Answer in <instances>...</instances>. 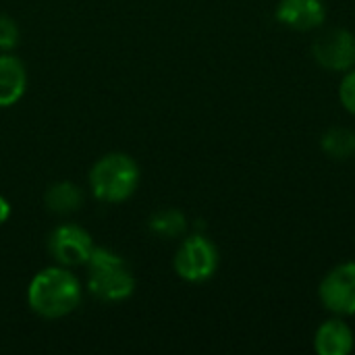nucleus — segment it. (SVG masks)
<instances>
[{
    "label": "nucleus",
    "mask_w": 355,
    "mask_h": 355,
    "mask_svg": "<svg viewBox=\"0 0 355 355\" xmlns=\"http://www.w3.org/2000/svg\"><path fill=\"white\" fill-rule=\"evenodd\" d=\"M27 300L40 316L62 318L79 306L81 285L67 268H46L31 281Z\"/></svg>",
    "instance_id": "nucleus-1"
},
{
    "label": "nucleus",
    "mask_w": 355,
    "mask_h": 355,
    "mask_svg": "<svg viewBox=\"0 0 355 355\" xmlns=\"http://www.w3.org/2000/svg\"><path fill=\"white\" fill-rule=\"evenodd\" d=\"M87 264V287L92 295L104 302H121L127 300L133 289L135 281L129 272L127 262L110 250L94 248Z\"/></svg>",
    "instance_id": "nucleus-2"
},
{
    "label": "nucleus",
    "mask_w": 355,
    "mask_h": 355,
    "mask_svg": "<svg viewBox=\"0 0 355 355\" xmlns=\"http://www.w3.org/2000/svg\"><path fill=\"white\" fill-rule=\"evenodd\" d=\"M139 181L137 164L125 154H108L98 160L89 173V185L98 200L102 202H123L127 200Z\"/></svg>",
    "instance_id": "nucleus-3"
},
{
    "label": "nucleus",
    "mask_w": 355,
    "mask_h": 355,
    "mask_svg": "<svg viewBox=\"0 0 355 355\" xmlns=\"http://www.w3.org/2000/svg\"><path fill=\"white\" fill-rule=\"evenodd\" d=\"M218 266V254L214 245L204 237H191L187 239L175 258V270L181 279L200 283L214 275Z\"/></svg>",
    "instance_id": "nucleus-4"
},
{
    "label": "nucleus",
    "mask_w": 355,
    "mask_h": 355,
    "mask_svg": "<svg viewBox=\"0 0 355 355\" xmlns=\"http://www.w3.org/2000/svg\"><path fill=\"white\" fill-rule=\"evenodd\" d=\"M48 250L62 266H79L89 260L94 243L85 229L77 225H62L50 235Z\"/></svg>",
    "instance_id": "nucleus-5"
},
{
    "label": "nucleus",
    "mask_w": 355,
    "mask_h": 355,
    "mask_svg": "<svg viewBox=\"0 0 355 355\" xmlns=\"http://www.w3.org/2000/svg\"><path fill=\"white\" fill-rule=\"evenodd\" d=\"M320 300L337 314H355V264L335 268L322 281Z\"/></svg>",
    "instance_id": "nucleus-6"
},
{
    "label": "nucleus",
    "mask_w": 355,
    "mask_h": 355,
    "mask_svg": "<svg viewBox=\"0 0 355 355\" xmlns=\"http://www.w3.org/2000/svg\"><path fill=\"white\" fill-rule=\"evenodd\" d=\"M316 60L333 71H345L355 64V37L345 29H331L314 44Z\"/></svg>",
    "instance_id": "nucleus-7"
},
{
    "label": "nucleus",
    "mask_w": 355,
    "mask_h": 355,
    "mask_svg": "<svg viewBox=\"0 0 355 355\" xmlns=\"http://www.w3.org/2000/svg\"><path fill=\"white\" fill-rule=\"evenodd\" d=\"M324 6L320 0H283L277 17L293 29H314L324 21Z\"/></svg>",
    "instance_id": "nucleus-8"
},
{
    "label": "nucleus",
    "mask_w": 355,
    "mask_h": 355,
    "mask_svg": "<svg viewBox=\"0 0 355 355\" xmlns=\"http://www.w3.org/2000/svg\"><path fill=\"white\" fill-rule=\"evenodd\" d=\"M27 85L25 67L15 56H0V108L21 100Z\"/></svg>",
    "instance_id": "nucleus-9"
},
{
    "label": "nucleus",
    "mask_w": 355,
    "mask_h": 355,
    "mask_svg": "<svg viewBox=\"0 0 355 355\" xmlns=\"http://www.w3.org/2000/svg\"><path fill=\"white\" fill-rule=\"evenodd\" d=\"M314 345L320 355H347L354 347V335L341 320H329L318 329Z\"/></svg>",
    "instance_id": "nucleus-10"
},
{
    "label": "nucleus",
    "mask_w": 355,
    "mask_h": 355,
    "mask_svg": "<svg viewBox=\"0 0 355 355\" xmlns=\"http://www.w3.org/2000/svg\"><path fill=\"white\" fill-rule=\"evenodd\" d=\"M81 202H83L81 189L69 181L56 183L46 191V206H48V210H52L56 214H71V212L79 210Z\"/></svg>",
    "instance_id": "nucleus-11"
},
{
    "label": "nucleus",
    "mask_w": 355,
    "mask_h": 355,
    "mask_svg": "<svg viewBox=\"0 0 355 355\" xmlns=\"http://www.w3.org/2000/svg\"><path fill=\"white\" fill-rule=\"evenodd\" d=\"M322 148L333 158H352L355 154V133L349 129L335 127L324 133Z\"/></svg>",
    "instance_id": "nucleus-12"
},
{
    "label": "nucleus",
    "mask_w": 355,
    "mask_h": 355,
    "mask_svg": "<svg viewBox=\"0 0 355 355\" xmlns=\"http://www.w3.org/2000/svg\"><path fill=\"white\" fill-rule=\"evenodd\" d=\"M150 229L162 237H179L185 231V216L177 210H164L150 218Z\"/></svg>",
    "instance_id": "nucleus-13"
},
{
    "label": "nucleus",
    "mask_w": 355,
    "mask_h": 355,
    "mask_svg": "<svg viewBox=\"0 0 355 355\" xmlns=\"http://www.w3.org/2000/svg\"><path fill=\"white\" fill-rule=\"evenodd\" d=\"M17 42H19V27H17V23L10 17L0 12V48L2 50H10V48L17 46Z\"/></svg>",
    "instance_id": "nucleus-14"
},
{
    "label": "nucleus",
    "mask_w": 355,
    "mask_h": 355,
    "mask_svg": "<svg viewBox=\"0 0 355 355\" xmlns=\"http://www.w3.org/2000/svg\"><path fill=\"white\" fill-rule=\"evenodd\" d=\"M341 102L349 112L355 114V71H352L341 83Z\"/></svg>",
    "instance_id": "nucleus-15"
},
{
    "label": "nucleus",
    "mask_w": 355,
    "mask_h": 355,
    "mask_svg": "<svg viewBox=\"0 0 355 355\" xmlns=\"http://www.w3.org/2000/svg\"><path fill=\"white\" fill-rule=\"evenodd\" d=\"M8 216H10V204H8L4 198H0V225L6 223Z\"/></svg>",
    "instance_id": "nucleus-16"
}]
</instances>
